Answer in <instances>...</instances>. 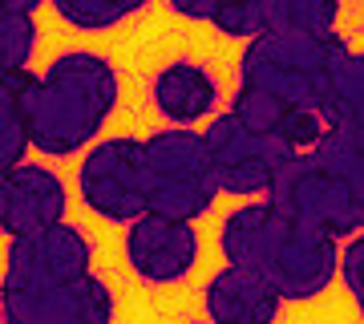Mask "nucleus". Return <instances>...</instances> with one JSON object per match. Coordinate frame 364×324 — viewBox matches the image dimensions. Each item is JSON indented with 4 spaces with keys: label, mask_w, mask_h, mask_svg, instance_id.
<instances>
[{
    "label": "nucleus",
    "mask_w": 364,
    "mask_h": 324,
    "mask_svg": "<svg viewBox=\"0 0 364 324\" xmlns=\"http://www.w3.org/2000/svg\"><path fill=\"white\" fill-rule=\"evenodd\" d=\"M348 57L352 49L340 33H259L239 57V85L324 114Z\"/></svg>",
    "instance_id": "nucleus-3"
},
{
    "label": "nucleus",
    "mask_w": 364,
    "mask_h": 324,
    "mask_svg": "<svg viewBox=\"0 0 364 324\" xmlns=\"http://www.w3.org/2000/svg\"><path fill=\"white\" fill-rule=\"evenodd\" d=\"M324 126L328 130L316 155L348 182L356 203L364 207V53H352L344 61L336 93L324 110Z\"/></svg>",
    "instance_id": "nucleus-8"
},
{
    "label": "nucleus",
    "mask_w": 364,
    "mask_h": 324,
    "mask_svg": "<svg viewBox=\"0 0 364 324\" xmlns=\"http://www.w3.org/2000/svg\"><path fill=\"white\" fill-rule=\"evenodd\" d=\"M166 4L178 16H186V21H207V25L215 16V9H219V0H166Z\"/></svg>",
    "instance_id": "nucleus-22"
},
{
    "label": "nucleus",
    "mask_w": 364,
    "mask_h": 324,
    "mask_svg": "<svg viewBox=\"0 0 364 324\" xmlns=\"http://www.w3.org/2000/svg\"><path fill=\"white\" fill-rule=\"evenodd\" d=\"M340 0H267L263 33H336Z\"/></svg>",
    "instance_id": "nucleus-16"
},
{
    "label": "nucleus",
    "mask_w": 364,
    "mask_h": 324,
    "mask_svg": "<svg viewBox=\"0 0 364 324\" xmlns=\"http://www.w3.org/2000/svg\"><path fill=\"white\" fill-rule=\"evenodd\" d=\"M263 9H267V0H219L210 25L219 28L223 37L251 41L263 33Z\"/></svg>",
    "instance_id": "nucleus-20"
},
{
    "label": "nucleus",
    "mask_w": 364,
    "mask_h": 324,
    "mask_svg": "<svg viewBox=\"0 0 364 324\" xmlns=\"http://www.w3.org/2000/svg\"><path fill=\"white\" fill-rule=\"evenodd\" d=\"M33 49H37V21H33V13L0 4V78L28 69Z\"/></svg>",
    "instance_id": "nucleus-18"
},
{
    "label": "nucleus",
    "mask_w": 364,
    "mask_h": 324,
    "mask_svg": "<svg viewBox=\"0 0 364 324\" xmlns=\"http://www.w3.org/2000/svg\"><path fill=\"white\" fill-rule=\"evenodd\" d=\"M117 93L122 85L109 57L93 49H69L53 57L49 69L33 73V81L21 93L33 150L49 158L77 155L109 122Z\"/></svg>",
    "instance_id": "nucleus-2"
},
{
    "label": "nucleus",
    "mask_w": 364,
    "mask_h": 324,
    "mask_svg": "<svg viewBox=\"0 0 364 324\" xmlns=\"http://www.w3.org/2000/svg\"><path fill=\"white\" fill-rule=\"evenodd\" d=\"M90 263L93 247L85 231L65 219L53 223V227H41L33 235H16V239H9V251H4V276L41 288L77 280V276L90 272Z\"/></svg>",
    "instance_id": "nucleus-9"
},
{
    "label": "nucleus",
    "mask_w": 364,
    "mask_h": 324,
    "mask_svg": "<svg viewBox=\"0 0 364 324\" xmlns=\"http://www.w3.org/2000/svg\"><path fill=\"white\" fill-rule=\"evenodd\" d=\"M28 150H33V142H28V122L25 110H21V98L0 85V170L21 167Z\"/></svg>",
    "instance_id": "nucleus-19"
},
{
    "label": "nucleus",
    "mask_w": 364,
    "mask_h": 324,
    "mask_svg": "<svg viewBox=\"0 0 364 324\" xmlns=\"http://www.w3.org/2000/svg\"><path fill=\"white\" fill-rule=\"evenodd\" d=\"M146 146L130 134L102 138L85 150L77 170V194L81 203L109 223H134L146 215Z\"/></svg>",
    "instance_id": "nucleus-7"
},
{
    "label": "nucleus",
    "mask_w": 364,
    "mask_h": 324,
    "mask_svg": "<svg viewBox=\"0 0 364 324\" xmlns=\"http://www.w3.org/2000/svg\"><path fill=\"white\" fill-rule=\"evenodd\" d=\"M150 98L170 126H195L219 105V81L198 61H170L154 73Z\"/></svg>",
    "instance_id": "nucleus-14"
},
{
    "label": "nucleus",
    "mask_w": 364,
    "mask_h": 324,
    "mask_svg": "<svg viewBox=\"0 0 364 324\" xmlns=\"http://www.w3.org/2000/svg\"><path fill=\"white\" fill-rule=\"evenodd\" d=\"M195 324H215V320H195Z\"/></svg>",
    "instance_id": "nucleus-25"
},
{
    "label": "nucleus",
    "mask_w": 364,
    "mask_h": 324,
    "mask_svg": "<svg viewBox=\"0 0 364 324\" xmlns=\"http://www.w3.org/2000/svg\"><path fill=\"white\" fill-rule=\"evenodd\" d=\"M340 276H344V284H348L352 300L364 316V231H356L348 239V247L340 251Z\"/></svg>",
    "instance_id": "nucleus-21"
},
{
    "label": "nucleus",
    "mask_w": 364,
    "mask_h": 324,
    "mask_svg": "<svg viewBox=\"0 0 364 324\" xmlns=\"http://www.w3.org/2000/svg\"><path fill=\"white\" fill-rule=\"evenodd\" d=\"M49 4L65 25L81 33H105V28L130 21L134 13H142L150 0H49Z\"/></svg>",
    "instance_id": "nucleus-17"
},
{
    "label": "nucleus",
    "mask_w": 364,
    "mask_h": 324,
    "mask_svg": "<svg viewBox=\"0 0 364 324\" xmlns=\"http://www.w3.org/2000/svg\"><path fill=\"white\" fill-rule=\"evenodd\" d=\"M146 146V211L158 215H174V219H203L215 199H219V182L210 170L207 146H203V130L186 126H166L154 130Z\"/></svg>",
    "instance_id": "nucleus-4"
},
{
    "label": "nucleus",
    "mask_w": 364,
    "mask_h": 324,
    "mask_svg": "<svg viewBox=\"0 0 364 324\" xmlns=\"http://www.w3.org/2000/svg\"><path fill=\"white\" fill-rule=\"evenodd\" d=\"M203 146L223 194H267L275 174L296 158L284 138L247 126L235 110L210 117L203 130Z\"/></svg>",
    "instance_id": "nucleus-6"
},
{
    "label": "nucleus",
    "mask_w": 364,
    "mask_h": 324,
    "mask_svg": "<svg viewBox=\"0 0 364 324\" xmlns=\"http://www.w3.org/2000/svg\"><path fill=\"white\" fill-rule=\"evenodd\" d=\"M69 191L49 167L41 162H21L4 174V227L0 231L16 239V235H33L41 227L65 219Z\"/></svg>",
    "instance_id": "nucleus-11"
},
{
    "label": "nucleus",
    "mask_w": 364,
    "mask_h": 324,
    "mask_svg": "<svg viewBox=\"0 0 364 324\" xmlns=\"http://www.w3.org/2000/svg\"><path fill=\"white\" fill-rule=\"evenodd\" d=\"M219 247L227 263L251 268L284 300H316L340 276V239L284 215L267 199L235 207L219 227Z\"/></svg>",
    "instance_id": "nucleus-1"
},
{
    "label": "nucleus",
    "mask_w": 364,
    "mask_h": 324,
    "mask_svg": "<svg viewBox=\"0 0 364 324\" xmlns=\"http://www.w3.org/2000/svg\"><path fill=\"white\" fill-rule=\"evenodd\" d=\"M0 4H13V9H21V13H37L45 0H0Z\"/></svg>",
    "instance_id": "nucleus-23"
},
{
    "label": "nucleus",
    "mask_w": 364,
    "mask_h": 324,
    "mask_svg": "<svg viewBox=\"0 0 364 324\" xmlns=\"http://www.w3.org/2000/svg\"><path fill=\"white\" fill-rule=\"evenodd\" d=\"M203 304H207V320L215 324H275L284 296L251 268L227 263L210 276Z\"/></svg>",
    "instance_id": "nucleus-12"
},
{
    "label": "nucleus",
    "mask_w": 364,
    "mask_h": 324,
    "mask_svg": "<svg viewBox=\"0 0 364 324\" xmlns=\"http://www.w3.org/2000/svg\"><path fill=\"white\" fill-rule=\"evenodd\" d=\"M267 203L332 239H352L356 231H364V207L356 203L352 187L316 150L296 155L275 174V182L267 187Z\"/></svg>",
    "instance_id": "nucleus-5"
},
{
    "label": "nucleus",
    "mask_w": 364,
    "mask_h": 324,
    "mask_svg": "<svg viewBox=\"0 0 364 324\" xmlns=\"http://www.w3.org/2000/svg\"><path fill=\"white\" fill-rule=\"evenodd\" d=\"M231 110L247 126L263 130V134H275V138H284L296 155H308L320 146L324 138V114H316V110H299V105L284 102V98H275L267 90H251V85H239L235 90V102Z\"/></svg>",
    "instance_id": "nucleus-13"
},
{
    "label": "nucleus",
    "mask_w": 364,
    "mask_h": 324,
    "mask_svg": "<svg viewBox=\"0 0 364 324\" xmlns=\"http://www.w3.org/2000/svg\"><path fill=\"white\" fill-rule=\"evenodd\" d=\"M4 174L9 170H0V227H4Z\"/></svg>",
    "instance_id": "nucleus-24"
},
{
    "label": "nucleus",
    "mask_w": 364,
    "mask_h": 324,
    "mask_svg": "<svg viewBox=\"0 0 364 324\" xmlns=\"http://www.w3.org/2000/svg\"><path fill=\"white\" fill-rule=\"evenodd\" d=\"M126 259L146 284H178L198 259V231L191 219L146 211L126 223Z\"/></svg>",
    "instance_id": "nucleus-10"
},
{
    "label": "nucleus",
    "mask_w": 364,
    "mask_h": 324,
    "mask_svg": "<svg viewBox=\"0 0 364 324\" xmlns=\"http://www.w3.org/2000/svg\"><path fill=\"white\" fill-rule=\"evenodd\" d=\"M45 324H114V292L102 276H77L45 292Z\"/></svg>",
    "instance_id": "nucleus-15"
}]
</instances>
